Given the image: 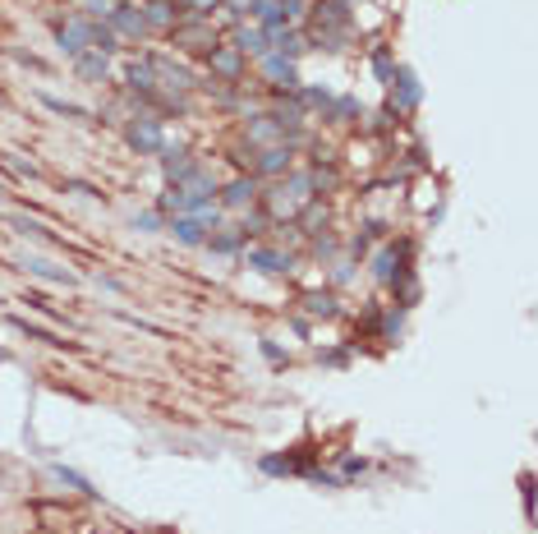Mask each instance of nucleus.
I'll use <instances>...</instances> for the list:
<instances>
[{"label":"nucleus","mask_w":538,"mask_h":534,"mask_svg":"<svg viewBox=\"0 0 538 534\" xmlns=\"http://www.w3.org/2000/svg\"><path fill=\"white\" fill-rule=\"evenodd\" d=\"M349 166H373V143H349Z\"/></svg>","instance_id":"nucleus-28"},{"label":"nucleus","mask_w":538,"mask_h":534,"mask_svg":"<svg viewBox=\"0 0 538 534\" xmlns=\"http://www.w3.org/2000/svg\"><path fill=\"white\" fill-rule=\"evenodd\" d=\"M235 46L245 56H267V33L262 28H235Z\"/></svg>","instance_id":"nucleus-19"},{"label":"nucleus","mask_w":538,"mask_h":534,"mask_svg":"<svg viewBox=\"0 0 538 534\" xmlns=\"http://www.w3.org/2000/svg\"><path fill=\"white\" fill-rule=\"evenodd\" d=\"M262 74L267 78H272V84L277 88H300V74H294V61L290 56H277V51H267V56H262Z\"/></svg>","instance_id":"nucleus-10"},{"label":"nucleus","mask_w":538,"mask_h":534,"mask_svg":"<svg viewBox=\"0 0 538 534\" xmlns=\"http://www.w3.org/2000/svg\"><path fill=\"white\" fill-rule=\"evenodd\" d=\"M396 300H400V304L410 309V304L419 300V281H414V277H406V272H400V277H396Z\"/></svg>","instance_id":"nucleus-24"},{"label":"nucleus","mask_w":538,"mask_h":534,"mask_svg":"<svg viewBox=\"0 0 538 534\" xmlns=\"http://www.w3.org/2000/svg\"><path fill=\"white\" fill-rule=\"evenodd\" d=\"M133 226H139V231H161V212H139Z\"/></svg>","instance_id":"nucleus-29"},{"label":"nucleus","mask_w":538,"mask_h":534,"mask_svg":"<svg viewBox=\"0 0 538 534\" xmlns=\"http://www.w3.org/2000/svg\"><path fill=\"white\" fill-rule=\"evenodd\" d=\"M19 272H28V277H42V281H56V286H78V277L69 272L65 263L46 258V254H33V249L19 258Z\"/></svg>","instance_id":"nucleus-3"},{"label":"nucleus","mask_w":538,"mask_h":534,"mask_svg":"<svg viewBox=\"0 0 538 534\" xmlns=\"http://www.w3.org/2000/svg\"><path fill=\"white\" fill-rule=\"evenodd\" d=\"M290 143H277V148H262L258 152V162H253V171L258 175H290Z\"/></svg>","instance_id":"nucleus-13"},{"label":"nucleus","mask_w":538,"mask_h":534,"mask_svg":"<svg viewBox=\"0 0 538 534\" xmlns=\"http://www.w3.org/2000/svg\"><path fill=\"white\" fill-rule=\"evenodd\" d=\"M139 14H143L148 28H161V33H171L175 23L184 19V14L175 10V0H148V5H139Z\"/></svg>","instance_id":"nucleus-8"},{"label":"nucleus","mask_w":538,"mask_h":534,"mask_svg":"<svg viewBox=\"0 0 538 534\" xmlns=\"http://www.w3.org/2000/svg\"><path fill=\"white\" fill-rule=\"evenodd\" d=\"M198 203L184 194V184H171L166 194H161V212H175V217H184V212H194Z\"/></svg>","instance_id":"nucleus-20"},{"label":"nucleus","mask_w":538,"mask_h":534,"mask_svg":"<svg viewBox=\"0 0 538 534\" xmlns=\"http://www.w3.org/2000/svg\"><path fill=\"white\" fill-rule=\"evenodd\" d=\"M221 10H230L235 19H245V14H253V0H221Z\"/></svg>","instance_id":"nucleus-30"},{"label":"nucleus","mask_w":538,"mask_h":534,"mask_svg":"<svg viewBox=\"0 0 538 534\" xmlns=\"http://www.w3.org/2000/svg\"><path fill=\"white\" fill-rule=\"evenodd\" d=\"M262 470L267 474H294V470H300V461H294V457H262Z\"/></svg>","instance_id":"nucleus-26"},{"label":"nucleus","mask_w":538,"mask_h":534,"mask_svg":"<svg viewBox=\"0 0 538 534\" xmlns=\"http://www.w3.org/2000/svg\"><path fill=\"white\" fill-rule=\"evenodd\" d=\"M245 258H249V267H258V272H267V277H285L294 267V258L285 249H277V245H253V249H245Z\"/></svg>","instance_id":"nucleus-5"},{"label":"nucleus","mask_w":538,"mask_h":534,"mask_svg":"<svg viewBox=\"0 0 538 534\" xmlns=\"http://www.w3.org/2000/svg\"><path fill=\"white\" fill-rule=\"evenodd\" d=\"M355 116H364V106H359L355 97H341V101L332 106V116H327V120H355Z\"/></svg>","instance_id":"nucleus-25"},{"label":"nucleus","mask_w":538,"mask_h":534,"mask_svg":"<svg viewBox=\"0 0 538 534\" xmlns=\"http://www.w3.org/2000/svg\"><path fill=\"white\" fill-rule=\"evenodd\" d=\"M106 23H111L116 33H124V37H143V33H148V23H143L139 5H129V0H120V5H111V14H106Z\"/></svg>","instance_id":"nucleus-6"},{"label":"nucleus","mask_w":538,"mask_h":534,"mask_svg":"<svg viewBox=\"0 0 538 534\" xmlns=\"http://www.w3.org/2000/svg\"><path fill=\"white\" fill-rule=\"evenodd\" d=\"M221 5V0H184V10H189V14H207V10H217Z\"/></svg>","instance_id":"nucleus-32"},{"label":"nucleus","mask_w":538,"mask_h":534,"mask_svg":"<svg viewBox=\"0 0 538 534\" xmlns=\"http://www.w3.org/2000/svg\"><path fill=\"white\" fill-rule=\"evenodd\" d=\"M373 69H378V78H391V56H387V51H373Z\"/></svg>","instance_id":"nucleus-31"},{"label":"nucleus","mask_w":538,"mask_h":534,"mask_svg":"<svg viewBox=\"0 0 538 534\" xmlns=\"http://www.w3.org/2000/svg\"><path fill=\"white\" fill-rule=\"evenodd\" d=\"M245 139H249V148H277L285 134H281V125L272 116H258V120L245 125Z\"/></svg>","instance_id":"nucleus-11"},{"label":"nucleus","mask_w":538,"mask_h":534,"mask_svg":"<svg viewBox=\"0 0 538 534\" xmlns=\"http://www.w3.org/2000/svg\"><path fill=\"white\" fill-rule=\"evenodd\" d=\"M74 69L92 78V84H106V56L101 51H84V56H74Z\"/></svg>","instance_id":"nucleus-17"},{"label":"nucleus","mask_w":538,"mask_h":534,"mask_svg":"<svg viewBox=\"0 0 538 534\" xmlns=\"http://www.w3.org/2000/svg\"><path fill=\"white\" fill-rule=\"evenodd\" d=\"M171 42L184 46V51H212L221 42V33H217V23H212V14H184L171 28Z\"/></svg>","instance_id":"nucleus-2"},{"label":"nucleus","mask_w":538,"mask_h":534,"mask_svg":"<svg viewBox=\"0 0 538 534\" xmlns=\"http://www.w3.org/2000/svg\"><path fill=\"white\" fill-rule=\"evenodd\" d=\"M161 166H166V180H171V184H184V180H189V171H194L189 152L166 148V143H161Z\"/></svg>","instance_id":"nucleus-15"},{"label":"nucleus","mask_w":538,"mask_h":534,"mask_svg":"<svg viewBox=\"0 0 538 534\" xmlns=\"http://www.w3.org/2000/svg\"><path fill=\"white\" fill-rule=\"evenodd\" d=\"M175 239L180 245H207V226L198 222V217H175Z\"/></svg>","instance_id":"nucleus-16"},{"label":"nucleus","mask_w":538,"mask_h":534,"mask_svg":"<svg viewBox=\"0 0 538 534\" xmlns=\"http://www.w3.org/2000/svg\"><path fill=\"white\" fill-rule=\"evenodd\" d=\"M300 304H304L313 318H336V295H332V290H309Z\"/></svg>","instance_id":"nucleus-18"},{"label":"nucleus","mask_w":538,"mask_h":534,"mask_svg":"<svg viewBox=\"0 0 538 534\" xmlns=\"http://www.w3.org/2000/svg\"><path fill=\"white\" fill-rule=\"evenodd\" d=\"M42 534H56V530H42Z\"/></svg>","instance_id":"nucleus-33"},{"label":"nucleus","mask_w":538,"mask_h":534,"mask_svg":"<svg viewBox=\"0 0 538 534\" xmlns=\"http://www.w3.org/2000/svg\"><path fill=\"white\" fill-rule=\"evenodd\" d=\"M42 106H46V111H56V116H69V120H92V111H84V106H74V101H60L51 93H42Z\"/></svg>","instance_id":"nucleus-21"},{"label":"nucleus","mask_w":538,"mask_h":534,"mask_svg":"<svg viewBox=\"0 0 538 534\" xmlns=\"http://www.w3.org/2000/svg\"><path fill=\"white\" fill-rule=\"evenodd\" d=\"M207 245L217 249V254H235L239 245H245V231H239V226H230L226 235H207Z\"/></svg>","instance_id":"nucleus-22"},{"label":"nucleus","mask_w":538,"mask_h":534,"mask_svg":"<svg viewBox=\"0 0 538 534\" xmlns=\"http://www.w3.org/2000/svg\"><path fill=\"white\" fill-rule=\"evenodd\" d=\"M309 198H313V175L309 171H290L277 190L262 198V212H267V222H294Z\"/></svg>","instance_id":"nucleus-1"},{"label":"nucleus","mask_w":538,"mask_h":534,"mask_svg":"<svg viewBox=\"0 0 538 534\" xmlns=\"http://www.w3.org/2000/svg\"><path fill=\"white\" fill-rule=\"evenodd\" d=\"M56 479H60V484H69V489H78V493H97V489H92V484H88V479L78 474V470H65V465H56Z\"/></svg>","instance_id":"nucleus-27"},{"label":"nucleus","mask_w":538,"mask_h":534,"mask_svg":"<svg viewBox=\"0 0 538 534\" xmlns=\"http://www.w3.org/2000/svg\"><path fill=\"white\" fill-rule=\"evenodd\" d=\"M258 198V175H235L226 190H221V203L226 207H245V203H253Z\"/></svg>","instance_id":"nucleus-14"},{"label":"nucleus","mask_w":538,"mask_h":534,"mask_svg":"<svg viewBox=\"0 0 538 534\" xmlns=\"http://www.w3.org/2000/svg\"><path fill=\"white\" fill-rule=\"evenodd\" d=\"M33 521H37L42 530L65 534V530H69V521H74V512H69V506H60V502H33Z\"/></svg>","instance_id":"nucleus-12"},{"label":"nucleus","mask_w":538,"mask_h":534,"mask_svg":"<svg viewBox=\"0 0 538 534\" xmlns=\"http://www.w3.org/2000/svg\"><path fill=\"white\" fill-rule=\"evenodd\" d=\"M327 222H332V212H327V203H317V198H309V203L300 207V217H294V231H304L309 239H322V231H327Z\"/></svg>","instance_id":"nucleus-7"},{"label":"nucleus","mask_w":538,"mask_h":534,"mask_svg":"<svg viewBox=\"0 0 538 534\" xmlns=\"http://www.w3.org/2000/svg\"><path fill=\"white\" fill-rule=\"evenodd\" d=\"M433 198H438V184H433V180H419L410 203H414V212H428V207H433Z\"/></svg>","instance_id":"nucleus-23"},{"label":"nucleus","mask_w":538,"mask_h":534,"mask_svg":"<svg viewBox=\"0 0 538 534\" xmlns=\"http://www.w3.org/2000/svg\"><path fill=\"white\" fill-rule=\"evenodd\" d=\"M161 120H152V116H143V120H133L129 125V148H139V152H161Z\"/></svg>","instance_id":"nucleus-9"},{"label":"nucleus","mask_w":538,"mask_h":534,"mask_svg":"<svg viewBox=\"0 0 538 534\" xmlns=\"http://www.w3.org/2000/svg\"><path fill=\"white\" fill-rule=\"evenodd\" d=\"M207 65H212V74H221L226 78V84H239V78H245V51H239L235 42L230 46H212L207 51Z\"/></svg>","instance_id":"nucleus-4"}]
</instances>
